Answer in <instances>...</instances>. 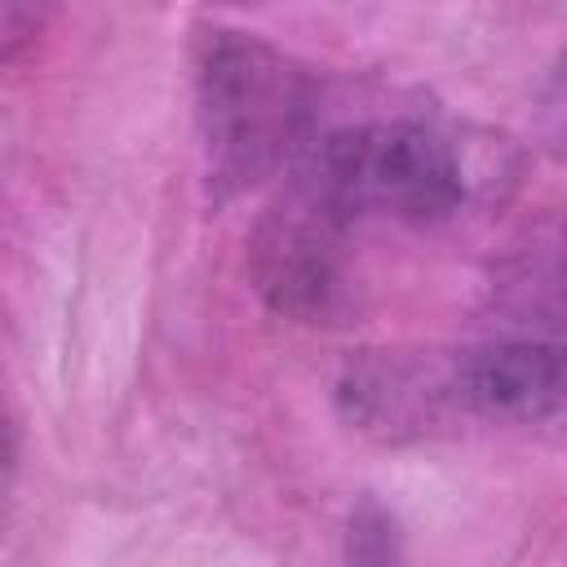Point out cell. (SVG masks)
I'll use <instances>...</instances> for the list:
<instances>
[{
    "label": "cell",
    "mask_w": 567,
    "mask_h": 567,
    "mask_svg": "<svg viewBox=\"0 0 567 567\" xmlns=\"http://www.w3.org/2000/svg\"><path fill=\"white\" fill-rule=\"evenodd\" d=\"M58 0H0V62L18 58L53 18Z\"/></svg>",
    "instance_id": "4"
},
{
    "label": "cell",
    "mask_w": 567,
    "mask_h": 567,
    "mask_svg": "<svg viewBox=\"0 0 567 567\" xmlns=\"http://www.w3.org/2000/svg\"><path fill=\"white\" fill-rule=\"evenodd\" d=\"M195 115L208 182L235 195L301 159L319 124V84L275 44L213 31L195 58Z\"/></svg>",
    "instance_id": "1"
},
{
    "label": "cell",
    "mask_w": 567,
    "mask_h": 567,
    "mask_svg": "<svg viewBox=\"0 0 567 567\" xmlns=\"http://www.w3.org/2000/svg\"><path fill=\"white\" fill-rule=\"evenodd\" d=\"M292 186L337 221H443L465 204V168L443 133L421 120H368L315 137L292 164Z\"/></svg>",
    "instance_id": "2"
},
{
    "label": "cell",
    "mask_w": 567,
    "mask_h": 567,
    "mask_svg": "<svg viewBox=\"0 0 567 567\" xmlns=\"http://www.w3.org/2000/svg\"><path fill=\"white\" fill-rule=\"evenodd\" d=\"M346 235V221L288 186L252 239V275L261 297L301 323H332L350 306Z\"/></svg>",
    "instance_id": "3"
},
{
    "label": "cell",
    "mask_w": 567,
    "mask_h": 567,
    "mask_svg": "<svg viewBox=\"0 0 567 567\" xmlns=\"http://www.w3.org/2000/svg\"><path fill=\"white\" fill-rule=\"evenodd\" d=\"M9 474H13V439H9V425L0 416V505L9 496Z\"/></svg>",
    "instance_id": "5"
}]
</instances>
